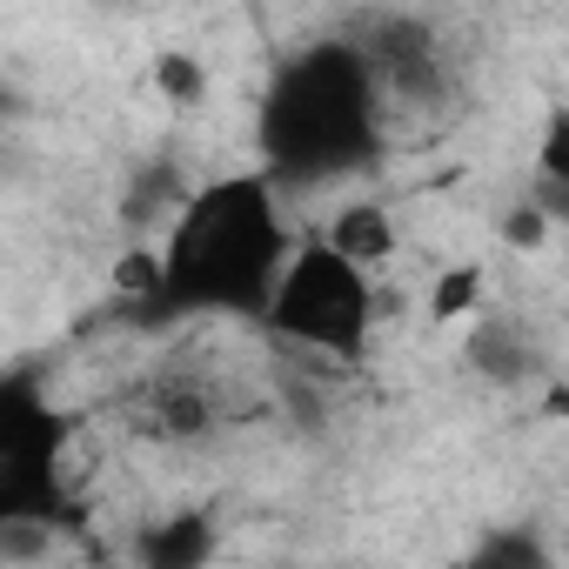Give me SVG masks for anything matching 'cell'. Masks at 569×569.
Returning a JSON list of instances; mask_svg holds the SVG:
<instances>
[{"label":"cell","instance_id":"cell-6","mask_svg":"<svg viewBox=\"0 0 569 569\" xmlns=\"http://www.w3.org/2000/svg\"><path fill=\"white\" fill-rule=\"evenodd\" d=\"M482 309V268H442L429 289V322H469Z\"/></svg>","mask_w":569,"mask_h":569},{"label":"cell","instance_id":"cell-1","mask_svg":"<svg viewBox=\"0 0 569 569\" xmlns=\"http://www.w3.org/2000/svg\"><path fill=\"white\" fill-rule=\"evenodd\" d=\"M289 241L274 221L268 174H228L201 188L161 248L168 261V309H234V316H268L281 274H289Z\"/></svg>","mask_w":569,"mask_h":569},{"label":"cell","instance_id":"cell-9","mask_svg":"<svg viewBox=\"0 0 569 569\" xmlns=\"http://www.w3.org/2000/svg\"><path fill=\"white\" fill-rule=\"evenodd\" d=\"M114 289H121V296H154V302H161V289H168V261H161V248H128L121 268H114Z\"/></svg>","mask_w":569,"mask_h":569},{"label":"cell","instance_id":"cell-2","mask_svg":"<svg viewBox=\"0 0 569 569\" xmlns=\"http://www.w3.org/2000/svg\"><path fill=\"white\" fill-rule=\"evenodd\" d=\"M261 141L274 168H349L376 141V68L356 48H316L296 68H281L268 108H261Z\"/></svg>","mask_w":569,"mask_h":569},{"label":"cell","instance_id":"cell-5","mask_svg":"<svg viewBox=\"0 0 569 569\" xmlns=\"http://www.w3.org/2000/svg\"><path fill=\"white\" fill-rule=\"evenodd\" d=\"M329 248H336L342 261H356L362 274H369V268H382V261L396 254V221H389V208H376V201L342 208V214H336V228H329Z\"/></svg>","mask_w":569,"mask_h":569},{"label":"cell","instance_id":"cell-11","mask_svg":"<svg viewBox=\"0 0 569 569\" xmlns=\"http://www.w3.org/2000/svg\"><path fill=\"white\" fill-rule=\"evenodd\" d=\"M154 88H161L174 108H194V101H201V68H194L188 54H161V61H154Z\"/></svg>","mask_w":569,"mask_h":569},{"label":"cell","instance_id":"cell-10","mask_svg":"<svg viewBox=\"0 0 569 569\" xmlns=\"http://www.w3.org/2000/svg\"><path fill=\"white\" fill-rule=\"evenodd\" d=\"M536 168L549 174L556 194H569V108L549 114V128H542V141H536Z\"/></svg>","mask_w":569,"mask_h":569},{"label":"cell","instance_id":"cell-8","mask_svg":"<svg viewBox=\"0 0 569 569\" xmlns=\"http://www.w3.org/2000/svg\"><path fill=\"white\" fill-rule=\"evenodd\" d=\"M469 362H476L489 382H516V376H522V342H516L502 322H482L476 342H469Z\"/></svg>","mask_w":569,"mask_h":569},{"label":"cell","instance_id":"cell-13","mask_svg":"<svg viewBox=\"0 0 569 569\" xmlns=\"http://www.w3.org/2000/svg\"><path fill=\"white\" fill-rule=\"evenodd\" d=\"M542 416H562V422H569V389H549V396H542Z\"/></svg>","mask_w":569,"mask_h":569},{"label":"cell","instance_id":"cell-4","mask_svg":"<svg viewBox=\"0 0 569 569\" xmlns=\"http://www.w3.org/2000/svg\"><path fill=\"white\" fill-rule=\"evenodd\" d=\"M208 556H214V522L194 509L141 529V569H208Z\"/></svg>","mask_w":569,"mask_h":569},{"label":"cell","instance_id":"cell-3","mask_svg":"<svg viewBox=\"0 0 569 569\" xmlns=\"http://www.w3.org/2000/svg\"><path fill=\"white\" fill-rule=\"evenodd\" d=\"M369 274L356 261H342L329 241H302L289 254V274H281V289L268 302V329L281 342H302L316 356H336V362H356L369 349Z\"/></svg>","mask_w":569,"mask_h":569},{"label":"cell","instance_id":"cell-7","mask_svg":"<svg viewBox=\"0 0 569 569\" xmlns=\"http://www.w3.org/2000/svg\"><path fill=\"white\" fill-rule=\"evenodd\" d=\"M469 569H549V562H542V542L529 529H496V536L476 542Z\"/></svg>","mask_w":569,"mask_h":569},{"label":"cell","instance_id":"cell-12","mask_svg":"<svg viewBox=\"0 0 569 569\" xmlns=\"http://www.w3.org/2000/svg\"><path fill=\"white\" fill-rule=\"evenodd\" d=\"M502 241H509L516 254H536V248L549 241V208H542V201L509 208V214H502Z\"/></svg>","mask_w":569,"mask_h":569}]
</instances>
